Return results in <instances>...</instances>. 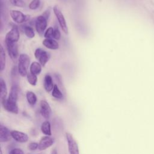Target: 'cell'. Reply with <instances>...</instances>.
Masks as SVG:
<instances>
[{"mask_svg": "<svg viewBox=\"0 0 154 154\" xmlns=\"http://www.w3.org/2000/svg\"><path fill=\"white\" fill-rule=\"evenodd\" d=\"M30 64V58L28 55L21 54L19 57L17 71L22 76H25L28 74V68Z\"/></svg>", "mask_w": 154, "mask_h": 154, "instance_id": "1", "label": "cell"}, {"mask_svg": "<svg viewBox=\"0 0 154 154\" xmlns=\"http://www.w3.org/2000/svg\"><path fill=\"white\" fill-rule=\"evenodd\" d=\"M54 13L58 21V23L63 30V31L67 34H68V27L67 26V23H66V19L64 17V15L63 14V13H61V11H60V10L59 9L57 5H55L54 7Z\"/></svg>", "mask_w": 154, "mask_h": 154, "instance_id": "2", "label": "cell"}, {"mask_svg": "<svg viewBox=\"0 0 154 154\" xmlns=\"http://www.w3.org/2000/svg\"><path fill=\"white\" fill-rule=\"evenodd\" d=\"M66 137L70 154H79L78 145L72 135L69 132H66Z\"/></svg>", "mask_w": 154, "mask_h": 154, "instance_id": "3", "label": "cell"}, {"mask_svg": "<svg viewBox=\"0 0 154 154\" xmlns=\"http://www.w3.org/2000/svg\"><path fill=\"white\" fill-rule=\"evenodd\" d=\"M20 37V34L19 31V28L16 25L13 26L12 28L8 31L5 38V42L9 43H17Z\"/></svg>", "mask_w": 154, "mask_h": 154, "instance_id": "4", "label": "cell"}, {"mask_svg": "<svg viewBox=\"0 0 154 154\" xmlns=\"http://www.w3.org/2000/svg\"><path fill=\"white\" fill-rule=\"evenodd\" d=\"M34 55L35 58L39 61V63L43 66L46 65L50 58L49 54L41 48H37L35 51Z\"/></svg>", "mask_w": 154, "mask_h": 154, "instance_id": "5", "label": "cell"}, {"mask_svg": "<svg viewBox=\"0 0 154 154\" xmlns=\"http://www.w3.org/2000/svg\"><path fill=\"white\" fill-rule=\"evenodd\" d=\"M47 25V19L45 16L41 15L37 17L35 20V29L39 35H42L43 34Z\"/></svg>", "mask_w": 154, "mask_h": 154, "instance_id": "6", "label": "cell"}, {"mask_svg": "<svg viewBox=\"0 0 154 154\" xmlns=\"http://www.w3.org/2000/svg\"><path fill=\"white\" fill-rule=\"evenodd\" d=\"M5 44L8 55L13 61H15L18 57V46L17 43L6 42Z\"/></svg>", "mask_w": 154, "mask_h": 154, "instance_id": "7", "label": "cell"}, {"mask_svg": "<svg viewBox=\"0 0 154 154\" xmlns=\"http://www.w3.org/2000/svg\"><path fill=\"white\" fill-rule=\"evenodd\" d=\"M1 102H2V105L5 110L14 114L18 113L19 109H18L17 102L10 101L8 99H5L3 100H1Z\"/></svg>", "mask_w": 154, "mask_h": 154, "instance_id": "8", "label": "cell"}, {"mask_svg": "<svg viewBox=\"0 0 154 154\" xmlns=\"http://www.w3.org/2000/svg\"><path fill=\"white\" fill-rule=\"evenodd\" d=\"M40 112L41 115L46 119H49L51 114V108L49 104L45 100H42L40 103Z\"/></svg>", "mask_w": 154, "mask_h": 154, "instance_id": "9", "label": "cell"}, {"mask_svg": "<svg viewBox=\"0 0 154 154\" xmlns=\"http://www.w3.org/2000/svg\"><path fill=\"white\" fill-rule=\"evenodd\" d=\"M10 14L13 20L17 23H22L26 20V16L19 10H11Z\"/></svg>", "mask_w": 154, "mask_h": 154, "instance_id": "10", "label": "cell"}, {"mask_svg": "<svg viewBox=\"0 0 154 154\" xmlns=\"http://www.w3.org/2000/svg\"><path fill=\"white\" fill-rule=\"evenodd\" d=\"M11 137L15 141H16L19 143H26L28 140V135L26 134L20 132V131H16V130L11 131Z\"/></svg>", "mask_w": 154, "mask_h": 154, "instance_id": "11", "label": "cell"}, {"mask_svg": "<svg viewBox=\"0 0 154 154\" xmlns=\"http://www.w3.org/2000/svg\"><path fill=\"white\" fill-rule=\"evenodd\" d=\"M54 143V140L49 136L43 137L39 143H38V149L40 150H44L47 148L51 147Z\"/></svg>", "mask_w": 154, "mask_h": 154, "instance_id": "12", "label": "cell"}, {"mask_svg": "<svg viewBox=\"0 0 154 154\" xmlns=\"http://www.w3.org/2000/svg\"><path fill=\"white\" fill-rule=\"evenodd\" d=\"M11 131L5 127V126L0 125V141L1 142H7L11 140Z\"/></svg>", "mask_w": 154, "mask_h": 154, "instance_id": "13", "label": "cell"}, {"mask_svg": "<svg viewBox=\"0 0 154 154\" xmlns=\"http://www.w3.org/2000/svg\"><path fill=\"white\" fill-rule=\"evenodd\" d=\"M42 44L43 45V46H45L46 48H47L49 49L55 50V49H58L59 48L58 43L52 38L44 39L42 42Z\"/></svg>", "mask_w": 154, "mask_h": 154, "instance_id": "14", "label": "cell"}, {"mask_svg": "<svg viewBox=\"0 0 154 154\" xmlns=\"http://www.w3.org/2000/svg\"><path fill=\"white\" fill-rule=\"evenodd\" d=\"M54 85H55L53 84V81L51 76L48 74L46 75L44 78V88L45 90L47 92L51 91L53 90Z\"/></svg>", "mask_w": 154, "mask_h": 154, "instance_id": "15", "label": "cell"}, {"mask_svg": "<svg viewBox=\"0 0 154 154\" xmlns=\"http://www.w3.org/2000/svg\"><path fill=\"white\" fill-rule=\"evenodd\" d=\"M18 92H19L18 86L16 84H13L11 87L10 92L7 99L10 101L17 102V100L18 97Z\"/></svg>", "mask_w": 154, "mask_h": 154, "instance_id": "16", "label": "cell"}, {"mask_svg": "<svg viewBox=\"0 0 154 154\" xmlns=\"http://www.w3.org/2000/svg\"><path fill=\"white\" fill-rule=\"evenodd\" d=\"M41 131L43 134L46 136H51V123L48 120H46L42 123L41 125Z\"/></svg>", "mask_w": 154, "mask_h": 154, "instance_id": "17", "label": "cell"}, {"mask_svg": "<svg viewBox=\"0 0 154 154\" xmlns=\"http://www.w3.org/2000/svg\"><path fill=\"white\" fill-rule=\"evenodd\" d=\"M30 72L37 75H39L42 71V65L40 63L38 62H32L30 65Z\"/></svg>", "mask_w": 154, "mask_h": 154, "instance_id": "18", "label": "cell"}, {"mask_svg": "<svg viewBox=\"0 0 154 154\" xmlns=\"http://www.w3.org/2000/svg\"><path fill=\"white\" fill-rule=\"evenodd\" d=\"M0 86H1V100H3L7 99V88L5 82L2 78L0 79Z\"/></svg>", "mask_w": 154, "mask_h": 154, "instance_id": "19", "label": "cell"}, {"mask_svg": "<svg viewBox=\"0 0 154 154\" xmlns=\"http://www.w3.org/2000/svg\"><path fill=\"white\" fill-rule=\"evenodd\" d=\"M26 97L28 102L31 105H34L37 102V96L34 93L31 91H28L26 92Z\"/></svg>", "mask_w": 154, "mask_h": 154, "instance_id": "20", "label": "cell"}, {"mask_svg": "<svg viewBox=\"0 0 154 154\" xmlns=\"http://www.w3.org/2000/svg\"><path fill=\"white\" fill-rule=\"evenodd\" d=\"M6 56L4 49L2 46H1V52H0V67L1 70L3 71L5 67V62H6Z\"/></svg>", "mask_w": 154, "mask_h": 154, "instance_id": "21", "label": "cell"}, {"mask_svg": "<svg viewBox=\"0 0 154 154\" xmlns=\"http://www.w3.org/2000/svg\"><path fill=\"white\" fill-rule=\"evenodd\" d=\"M28 82L31 85H35L37 81V75L28 72L26 75Z\"/></svg>", "mask_w": 154, "mask_h": 154, "instance_id": "22", "label": "cell"}, {"mask_svg": "<svg viewBox=\"0 0 154 154\" xmlns=\"http://www.w3.org/2000/svg\"><path fill=\"white\" fill-rule=\"evenodd\" d=\"M52 95L54 97L56 98V99H61L63 97V93H61V91H60V90L59 89L58 87L57 86V85H55L54 87L52 90Z\"/></svg>", "mask_w": 154, "mask_h": 154, "instance_id": "23", "label": "cell"}, {"mask_svg": "<svg viewBox=\"0 0 154 154\" xmlns=\"http://www.w3.org/2000/svg\"><path fill=\"white\" fill-rule=\"evenodd\" d=\"M24 33L28 38H33L35 36L34 29L29 26H26L24 28Z\"/></svg>", "mask_w": 154, "mask_h": 154, "instance_id": "24", "label": "cell"}, {"mask_svg": "<svg viewBox=\"0 0 154 154\" xmlns=\"http://www.w3.org/2000/svg\"><path fill=\"white\" fill-rule=\"evenodd\" d=\"M54 29L52 27L48 28L44 33V37L46 38H54Z\"/></svg>", "mask_w": 154, "mask_h": 154, "instance_id": "25", "label": "cell"}, {"mask_svg": "<svg viewBox=\"0 0 154 154\" xmlns=\"http://www.w3.org/2000/svg\"><path fill=\"white\" fill-rule=\"evenodd\" d=\"M10 1L13 5L18 7H24L26 5L23 0H10Z\"/></svg>", "mask_w": 154, "mask_h": 154, "instance_id": "26", "label": "cell"}, {"mask_svg": "<svg viewBox=\"0 0 154 154\" xmlns=\"http://www.w3.org/2000/svg\"><path fill=\"white\" fill-rule=\"evenodd\" d=\"M40 0H32L29 4V8L31 10H35L39 7Z\"/></svg>", "mask_w": 154, "mask_h": 154, "instance_id": "27", "label": "cell"}, {"mask_svg": "<svg viewBox=\"0 0 154 154\" xmlns=\"http://www.w3.org/2000/svg\"><path fill=\"white\" fill-rule=\"evenodd\" d=\"M28 149L31 150V151H33V150H36L38 148V143H35V142H32V143H30L28 146Z\"/></svg>", "mask_w": 154, "mask_h": 154, "instance_id": "28", "label": "cell"}, {"mask_svg": "<svg viewBox=\"0 0 154 154\" xmlns=\"http://www.w3.org/2000/svg\"><path fill=\"white\" fill-rule=\"evenodd\" d=\"M9 154H25V153L22 149L19 148H14L11 149L10 151Z\"/></svg>", "mask_w": 154, "mask_h": 154, "instance_id": "29", "label": "cell"}, {"mask_svg": "<svg viewBox=\"0 0 154 154\" xmlns=\"http://www.w3.org/2000/svg\"><path fill=\"white\" fill-rule=\"evenodd\" d=\"M61 37V33L58 28H55L54 29V38L56 40H60Z\"/></svg>", "mask_w": 154, "mask_h": 154, "instance_id": "30", "label": "cell"}, {"mask_svg": "<svg viewBox=\"0 0 154 154\" xmlns=\"http://www.w3.org/2000/svg\"><path fill=\"white\" fill-rule=\"evenodd\" d=\"M51 154H58L57 150H56L55 149H53V150L51 151Z\"/></svg>", "mask_w": 154, "mask_h": 154, "instance_id": "31", "label": "cell"}, {"mask_svg": "<svg viewBox=\"0 0 154 154\" xmlns=\"http://www.w3.org/2000/svg\"><path fill=\"white\" fill-rule=\"evenodd\" d=\"M1 154H2V150L1 149Z\"/></svg>", "mask_w": 154, "mask_h": 154, "instance_id": "32", "label": "cell"}]
</instances>
